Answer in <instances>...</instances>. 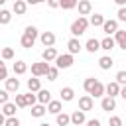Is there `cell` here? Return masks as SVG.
<instances>
[{
  "label": "cell",
  "mask_w": 126,
  "mask_h": 126,
  "mask_svg": "<svg viewBox=\"0 0 126 126\" xmlns=\"http://www.w3.org/2000/svg\"><path fill=\"white\" fill-rule=\"evenodd\" d=\"M83 89H85V93L91 94L93 98H102V96H104V85H102L98 79H94V77L85 79V81H83Z\"/></svg>",
  "instance_id": "cell-1"
},
{
  "label": "cell",
  "mask_w": 126,
  "mask_h": 126,
  "mask_svg": "<svg viewBox=\"0 0 126 126\" xmlns=\"http://www.w3.org/2000/svg\"><path fill=\"white\" fill-rule=\"evenodd\" d=\"M87 28H89V18L79 16V18H77V20L71 24L69 32H71V35H73V37H79V35H83V33L87 32Z\"/></svg>",
  "instance_id": "cell-2"
},
{
  "label": "cell",
  "mask_w": 126,
  "mask_h": 126,
  "mask_svg": "<svg viewBox=\"0 0 126 126\" xmlns=\"http://www.w3.org/2000/svg\"><path fill=\"white\" fill-rule=\"evenodd\" d=\"M73 55L71 53H61V55H57L55 57V67L57 69H69L71 65H73Z\"/></svg>",
  "instance_id": "cell-3"
},
{
  "label": "cell",
  "mask_w": 126,
  "mask_h": 126,
  "mask_svg": "<svg viewBox=\"0 0 126 126\" xmlns=\"http://www.w3.org/2000/svg\"><path fill=\"white\" fill-rule=\"evenodd\" d=\"M47 69H49V63H45V61L32 63V75L33 77H45L47 75Z\"/></svg>",
  "instance_id": "cell-4"
},
{
  "label": "cell",
  "mask_w": 126,
  "mask_h": 126,
  "mask_svg": "<svg viewBox=\"0 0 126 126\" xmlns=\"http://www.w3.org/2000/svg\"><path fill=\"white\" fill-rule=\"evenodd\" d=\"M39 41H41L43 47H53L55 41H57V37H55L53 32H41V33H39Z\"/></svg>",
  "instance_id": "cell-5"
},
{
  "label": "cell",
  "mask_w": 126,
  "mask_h": 126,
  "mask_svg": "<svg viewBox=\"0 0 126 126\" xmlns=\"http://www.w3.org/2000/svg\"><path fill=\"white\" fill-rule=\"evenodd\" d=\"M93 106H94V98L91 94H83L79 98V110L87 112V110H93Z\"/></svg>",
  "instance_id": "cell-6"
},
{
  "label": "cell",
  "mask_w": 126,
  "mask_h": 126,
  "mask_svg": "<svg viewBox=\"0 0 126 126\" xmlns=\"http://www.w3.org/2000/svg\"><path fill=\"white\" fill-rule=\"evenodd\" d=\"M120 94V85L116 83V81H110L108 85H104V96H112V98H116Z\"/></svg>",
  "instance_id": "cell-7"
},
{
  "label": "cell",
  "mask_w": 126,
  "mask_h": 126,
  "mask_svg": "<svg viewBox=\"0 0 126 126\" xmlns=\"http://www.w3.org/2000/svg\"><path fill=\"white\" fill-rule=\"evenodd\" d=\"M85 122H87V116H85V112H83V110H79V108H77V110H73V112H71V124H73V126H83Z\"/></svg>",
  "instance_id": "cell-8"
},
{
  "label": "cell",
  "mask_w": 126,
  "mask_h": 126,
  "mask_svg": "<svg viewBox=\"0 0 126 126\" xmlns=\"http://www.w3.org/2000/svg\"><path fill=\"white\" fill-rule=\"evenodd\" d=\"M77 8H79V16H85V18L93 12V4H91V0H79V2H77Z\"/></svg>",
  "instance_id": "cell-9"
},
{
  "label": "cell",
  "mask_w": 126,
  "mask_h": 126,
  "mask_svg": "<svg viewBox=\"0 0 126 126\" xmlns=\"http://www.w3.org/2000/svg\"><path fill=\"white\" fill-rule=\"evenodd\" d=\"M102 32H104L106 35L116 33V32H118V22H116V20H104V24H102Z\"/></svg>",
  "instance_id": "cell-10"
},
{
  "label": "cell",
  "mask_w": 126,
  "mask_h": 126,
  "mask_svg": "<svg viewBox=\"0 0 126 126\" xmlns=\"http://www.w3.org/2000/svg\"><path fill=\"white\" fill-rule=\"evenodd\" d=\"M59 53H57V49L55 47H45L43 51H41V61H45V63H51V61H55V57H57Z\"/></svg>",
  "instance_id": "cell-11"
},
{
  "label": "cell",
  "mask_w": 126,
  "mask_h": 126,
  "mask_svg": "<svg viewBox=\"0 0 126 126\" xmlns=\"http://www.w3.org/2000/svg\"><path fill=\"white\" fill-rule=\"evenodd\" d=\"M100 108H102L104 112L114 110V108H116V98H112V96H102V98H100Z\"/></svg>",
  "instance_id": "cell-12"
},
{
  "label": "cell",
  "mask_w": 126,
  "mask_h": 126,
  "mask_svg": "<svg viewBox=\"0 0 126 126\" xmlns=\"http://www.w3.org/2000/svg\"><path fill=\"white\" fill-rule=\"evenodd\" d=\"M12 12H14L16 16H24V14L28 12V4H26V0H14Z\"/></svg>",
  "instance_id": "cell-13"
},
{
  "label": "cell",
  "mask_w": 126,
  "mask_h": 126,
  "mask_svg": "<svg viewBox=\"0 0 126 126\" xmlns=\"http://www.w3.org/2000/svg\"><path fill=\"white\" fill-rule=\"evenodd\" d=\"M67 49H69V53H71V55H77V53L83 49V45H81L79 37H71V39L67 41Z\"/></svg>",
  "instance_id": "cell-14"
},
{
  "label": "cell",
  "mask_w": 126,
  "mask_h": 126,
  "mask_svg": "<svg viewBox=\"0 0 126 126\" xmlns=\"http://www.w3.org/2000/svg\"><path fill=\"white\" fill-rule=\"evenodd\" d=\"M4 83H6L4 89H6L8 93H18V89H20V79H16V75H14V77H8Z\"/></svg>",
  "instance_id": "cell-15"
},
{
  "label": "cell",
  "mask_w": 126,
  "mask_h": 126,
  "mask_svg": "<svg viewBox=\"0 0 126 126\" xmlns=\"http://www.w3.org/2000/svg\"><path fill=\"white\" fill-rule=\"evenodd\" d=\"M45 108H47V112H49V114H59V112H63V102H61V100H53V98H51V100L47 102V106H45Z\"/></svg>",
  "instance_id": "cell-16"
},
{
  "label": "cell",
  "mask_w": 126,
  "mask_h": 126,
  "mask_svg": "<svg viewBox=\"0 0 126 126\" xmlns=\"http://www.w3.org/2000/svg\"><path fill=\"white\" fill-rule=\"evenodd\" d=\"M59 94H61V102H71V100L75 98V91H73V87H63V89L59 91Z\"/></svg>",
  "instance_id": "cell-17"
},
{
  "label": "cell",
  "mask_w": 126,
  "mask_h": 126,
  "mask_svg": "<svg viewBox=\"0 0 126 126\" xmlns=\"http://www.w3.org/2000/svg\"><path fill=\"white\" fill-rule=\"evenodd\" d=\"M89 53H96L98 49H100V39H94V37H91V39H87V43L83 45Z\"/></svg>",
  "instance_id": "cell-18"
},
{
  "label": "cell",
  "mask_w": 126,
  "mask_h": 126,
  "mask_svg": "<svg viewBox=\"0 0 126 126\" xmlns=\"http://www.w3.org/2000/svg\"><path fill=\"white\" fill-rule=\"evenodd\" d=\"M114 47H116V41H114L112 35H106V37L100 39V49H104V51H112Z\"/></svg>",
  "instance_id": "cell-19"
},
{
  "label": "cell",
  "mask_w": 126,
  "mask_h": 126,
  "mask_svg": "<svg viewBox=\"0 0 126 126\" xmlns=\"http://www.w3.org/2000/svg\"><path fill=\"white\" fill-rule=\"evenodd\" d=\"M35 96H37V102H39V104H45V106H47V102L51 100V93H49L47 89H39V91L35 93Z\"/></svg>",
  "instance_id": "cell-20"
},
{
  "label": "cell",
  "mask_w": 126,
  "mask_h": 126,
  "mask_svg": "<svg viewBox=\"0 0 126 126\" xmlns=\"http://www.w3.org/2000/svg\"><path fill=\"white\" fill-rule=\"evenodd\" d=\"M114 41H116V45H118L120 49L126 51V30H118V32L114 33Z\"/></svg>",
  "instance_id": "cell-21"
},
{
  "label": "cell",
  "mask_w": 126,
  "mask_h": 126,
  "mask_svg": "<svg viewBox=\"0 0 126 126\" xmlns=\"http://www.w3.org/2000/svg\"><path fill=\"white\" fill-rule=\"evenodd\" d=\"M16 108H18V106H16L14 102H10V100H8L6 104H2V110H0V112H2L6 118H10V116H16Z\"/></svg>",
  "instance_id": "cell-22"
},
{
  "label": "cell",
  "mask_w": 126,
  "mask_h": 126,
  "mask_svg": "<svg viewBox=\"0 0 126 126\" xmlns=\"http://www.w3.org/2000/svg\"><path fill=\"white\" fill-rule=\"evenodd\" d=\"M30 108H32L30 112H32V116H33V118H41V116H45V112H47L45 104H39V102H37V104H33V106H30Z\"/></svg>",
  "instance_id": "cell-23"
},
{
  "label": "cell",
  "mask_w": 126,
  "mask_h": 126,
  "mask_svg": "<svg viewBox=\"0 0 126 126\" xmlns=\"http://www.w3.org/2000/svg\"><path fill=\"white\" fill-rule=\"evenodd\" d=\"M20 45H22V47H26V49H30V47H33V45H35V37L28 35V33H22V37H20Z\"/></svg>",
  "instance_id": "cell-24"
},
{
  "label": "cell",
  "mask_w": 126,
  "mask_h": 126,
  "mask_svg": "<svg viewBox=\"0 0 126 126\" xmlns=\"http://www.w3.org/2000/svg\"><path fill=\"white\" fill-rule=\"evenodd\" d=\"M112 65H114V61H112V57H110V55H102V57L98 59V67H100L102 71H108Z\"/></svg>",
  "instance_id": "cell-25"
},
{
  "label": "cell",
  "mask_w": 126,
  "mask_h": 126,
  "mask_svg": "<svg viewBox=\"0 0 126 126\" xmlns=\"http://www.w3.org/2000/svg\"><path fill=\"white\" fill-rule=\"evenodd\" d=\"M12 71H14V75H26L28 73V63L26 61H16Z\"/></svg>",
  "instance_id": "cell-26"
},
{
  "label": "cell",
  "mask_w": 126,
  "mask_h": 126,
  "mask_svg": "<svg viewBox=\"0 0 126 126\" xmlns=\"http://www.w3.org/2000/svg\"><path fill=\"white\" fill-rule=\"evenodd\" d=\"M41 89V81H39V77H32V79H28V91L30 93H37Z\"/></svg>",
  "instance_id": "cell-27"
},
{
  "label": "cell",
  "mask_w": 126,
  "mask_h": 126,
  "mask_svg": "<svg viewBox=\"0 0 126 126\" xmlns=\"http://www.w3.org/2000/svg\"><path fill=\"white\" fill-rule=\"evenodd\" d=\"M55 122H57V126H69L71 124V114L59 112V114H55Z\"/></svg>",
  "instance_id": "cell-28"
},
{
  "label": "cell",
  "mask_w": 126,
  "mask_h": 126,
  "mask_svg": "<svg viewBox=\"0 0 126 126\" xmlns=\"http://www.w3.org/2000/svg\"><path fill=\"white\" fill-rule=\"evenodd\" d=\"M102 24H104V16L102 14H94V16H91L89 18V26H94V28H102Z\"/></svg>",
  "instance_id": "cell-29"
},
{
  "label": "cell",
  "mask_w": 126,
  "mask_h": 126,
  "mask_svg": "<svg viewBox=\"0 0 126 126\" xmlns=\"http://www.w3.org/2000/svg\"><path fill=\"white\" fill-rule=\"evenodd\" d=\"M10 22H12V12L2 8V10H0V24H2V26H8Z\"/></svg>",
  "instance_id": "cell-30"
},
{
  "label": "cell",
  "mask_w": 126,
  "mask_h": 126,
  "mask_svg": "<svg viewBox=\"0 0 126 126\" xmlns=\"http://www.w3.org/2000/svg\"><path fill=\"white\" fill-rule=\"evenodd\" d=\"M0 59H2V61H10V59H14V49H12V47H2V51H0Z\"/></svg>",
  "instance_id": "cell-31"
},
{
  "label": "cell",
  "mask_w": 126,
  "mask_h": 126,
  "mask_svg": "<svg viewBox=\"0 0 126 126\" xmlns=\"http://www.w3.org/2000/svg\"><path fill=\"white\" fill-rule=\"evenodd\" d=\"M47 81H57V77H59V69L57 67H51L49 65V69H47Z\"/></svg>",
  "instance_id": "cell-32"
},
{
  "label": "cell",
  "mask_w": 126,
  "mask_h": 126,
  "mask_svg": "<svg viewBox=\"0 0 126 126\" xmlns=\"http://www.w3.org/2000/svg\"><path fill=\"white\" fill-rule=\"evenodd\" d=\"M77 2H79V0H61V6H59V8H63V10H73V8H77Z\"/></svg>",
  "instance_id": "cell-33"
},
{
  "label": "cell",
  "mask_w": 126,
  "mask_h": 126,
  "mask_svg": "<svg viewBox=\"0 0 126 126\" xmlns=\"http://www.w3.org/2000/svg\"><path fill=\"white\" fill-rule=\"evenodd\" d=\"M24 33H28V35H32V37H39V32H37V28L35 26H26V30H24Z\"/></svg>",
  "instance_id": "cell-34"
},
{
  "label": "cell",
  "mask_w": 126,
  "mask_h": 126,
  "mask_svg": "<svg viewBox=\"0 0 126 126\" xmlns=\"http://www.w3.org/2000/svg\"><path fill=\"white\" fill-rule=\"evenodd\" d=\"M26 104H28V106L37 104V96H35V93H26Z\"/></svg>",
  "instance_id": "cell-35"
},
{
  "label": "cell",
  "mask_w": 126,
  "mask_h": 126,
  "mask_svg": "<svg viewBox=\"0 0 126 126\" xmlns=\"http://www.w3.org/2000/svg\"><path fill=\"white\" fill-rule=\"evenodd\" d=\"M14 104H16L18 108H26V106H28V104H26V94H16Z\"/></svg>",
  "instance_id": "cell-36"
},
{
  "label": "cell",
  "mask_w": 126,
  "mask_h": 126,
  "mask_svg": "<svg viewBox=\"0 0 126 126\" xmlns=\"http://www.w3.org/2000/svg\"><path fill=\"white\" fill-rule=\"evenodd\" d=\"M114 81H116L120 87H124V85H126V71H118L116 77H114Z\"/></svg>",
  "instance_id": "cell-37"
},
{
  "label": "cell",
  "mask_w": 126,
  "mask_h": 126,
  "mask_svg": "<svg viewBox=\"0 0 126 126\" xmlns=\"http://www.w3.org/2000/svg\"><path fill=\"white\" fill-rule=\"evenodd\" d=\"M116 22H126V6H120L116 12Z\"/></svg>",
  "instance_id": "cell-38"
},
{
  "label": "cell",
  "mask_w": 126,
  "mask_h": 126,
  "mask_svg": "<svg viewBox=\"0 0 126 126\" xmlns=\"http://www.w3.org/2000/svg\"><path fill=\"white\" fill-rule=\"evenodd\" d=\"M8 79V69H6V63L0 59V81H6Z\"/></svg>",
  "instance_id": "cell-39"
},
{
  "label": "cell",
  "mask_w": 126,
  "mask_h": 126,
  "mask_svg": "<svg viewBox=\"0 0 126 126\" xmlns=\"http://www.w3.org/2000/svg\"><path fill=\"white\" fill-rule=\"evenodd\" d=\"M108 126H124V124H122V118L120 116H110L108 118Z\"/></svg>",
  "instance_id": "cell-40"
},
{
  "label": "cell",
  "mask_w": 126,
  "mask_h": 126,
  "mask_svg": "<svg viewBox=\"0 0 126 126\" xmlns=\"http://www.w3.org/2000/svg\"><path fill=\"white\" fill-rule=\"evenodd\" d=\"M10 100V93L6 89H0V104H6Z\"/></svg>",
  "instance_id": "cell-41"
},
{
  "label": "cell",
  "mask_w": 126,
  "mask_h": 126,
  "mask_svg": "<svg viewBox=\"0 0 126 126\" xmlns=\"http://www.w3.org/2000/svg\"><path fill=\"white\" fill-rule=\"evenodd\" d=\"M4 126H20V120H18V116H10V118H6Z\"/></svg>",
  "instance_id": "cell-42"
},
{
  "label": "cell",
  "mask_w": 126,
  "mask_h": 126,
  "mask_svg": "<svg viewBox=\"0 0 126 126\" xmlns=\"http://www.w3.org/2000/svg\"><path fill=\"white\" fill-rule=\"evenodd\" d=\"M45 2H47L49 8H59L61 6V0H45Z\"/></svg>",
  "instance_id": "cell-43"
},
{
  "label": "cell",
  "mask_w": 126,
  "mask_h": 126,
  "mask_svg": "<svg viewBox=\"0 0 126 126\" xmlns=\"http://www.w3.org/2000/svg\"><path fill=\"white\" fill-rule=\"evenodd\" d=\"M85 124H87V126H100V120H98V118H93V120H87Z\"/></svg>",
  "instance_id": "cell-44"
},
{
  "label": "cell",
  "mask_w": 126,
  "mask_h": 126,
  "mask_svg": "<svg viewBox=\"0 0 126 126\" xmlns=\"http://www.w3.org/2000/svg\"><path fill=\"white\" fill-rule=\"evenodd\" d=\"M41 2H45V0H26V4H28V6H30V4H32V6H35V4H41Z\"/></svg>",
  "instance_id": "cell-45"
},
{
  "label": "cell",
  "mask_w": 126,
  "mask_h": 126,
  "mask_svg": "<svg viewBox=\"0 0 126 126\" xmlns=\"http://www.w3.org/2000/svg\"><path fill=\"white\" fill-rule=\"evenodd\" d=\"M118 96H122V98L126 100V85H124V87H120V94H118Z\"/></svg>",
  "instance_id": "cell-46"
},
{
  "label": "cell",
  "mask_w": 126,
  "mask_h": 126,
  "mask_svg": "<svg viewBox=\"0 0 126 126\" xmlns=\"http://www.w3.org/2000/svg\"><path fill=\"white\" fill-rule=\"evenodd\" d=\"M4 122H6V116L0 112V126H4Z\"/></svg>",
  "instance_id": "cell-47"
},
{
  "label": "cell",
  "mask_w": 126,
  "mask_h": 126,
  "mask_svg": "<svg viewBox=\"0 0 126 126\" xmlns=\"http://www.w3.org/2000/svg\"><path fill=\"white\" fill-rule=\"evenodd\" d=\"M114 2H116L118 6H126V0H114Z\"/></svg>",
  "instance_id": "cell-48"
},
{
  "label": "cell",
  "mask_w": 126,
  "mask_h": 126,
  "mask_svg": "<svg viewBox=\"0 0 126 126\" xmlns=\"http://www.w3.org/2000/svg\"><path fill=\"white\" fill-rule=\"evenodd\" d=\"M4 4H6V0H0V6H4Z\"/></svg>",
  "instance_id": "cell-49"
},
{
  "label": "cell",
  "mask_w": 126,
  "mask_h": 126,
  "mask_svg": "<svg viewBox=\"0 0 126 126\" xmlns=\"http://www.w3.org/2000/svg\"><path fill=\"white\" fill-rule=\"evenodd\" d=\"M39 126H49V124H45V122H41V124H39Z\"/></svg>",
  "instance_id": "cell-50"
},
{
  "label": "cell",
  "mask_w": 126,
  "mask_h": 126,
  "mask_svg": "<svg viewBox=\"0 0 126 126\" xmlns=\"http://www.w3.org/2000/svg\"><path fill=\"white\" fill-rule=\"evenodd\" d=\"M0 51H2V47H0Z\"/></svg>",
  "instance_id": "cell-51"
}]
</instances>
